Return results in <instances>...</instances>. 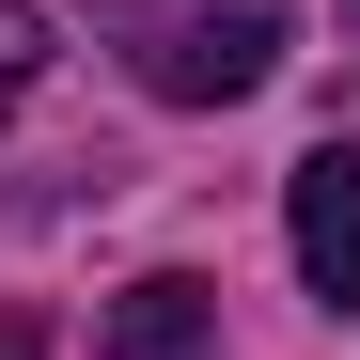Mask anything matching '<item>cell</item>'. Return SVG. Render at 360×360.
I'll list each match as a JSON object with an SVG mask.
<instances>
[{
  "mask_svg": "<svg viewBox=\"0 0 360 360\" xmlns=\"http://www.w3.org/2000/svg\"><path fill=\"white\" fill-rule=\"evenodd\" d=\"M126 16V63H141V94H172V110H235V94H266L282 79V16L266 0H110Z\"/></svg>",
  "mask_w": 360,
  "mask_h": 360,
  "instance_id": "cell-1",
  "label": "cell"
},
{
  "mask_svg": "<svg viewBox=\"0 0 360 360\" xmlns=\"http://www.w3.org/2000/svg\"><path fill=\"white\" fill-rule=\"evenodd\" d=\"M282 235H297V282L329 314H360V141H314L282 172Z\"/></svg>",
  "mask_w": 360,
  "mask_h": 360,
  "instance_id": "cell-2",
  "label": "cell"
},
{
  "mask_svg": "<svg viewBox=\"0 0 360 360\" xmlns=\"http://www.w3.org/2000/svg\"><path fill=\"white\" fill-rule=\"evenodd\" d=\"M204 345H219V282L157 266V282H126V297H110V360H204Z\"/></svg>",
  "mask_w": 360,
  "mask_h": 360,
  "instance_id": "cell-3",
  "label": "cell"
},
{
  "mask_svg": "<svg viewBox=\"0 0 360 360\" xmlns=\"http://www.w3.org/2000/svg\"><path fill=\"white\" fill-rule=\"evenodd\" d=\"M32 63H47V16H32V0H0V110L32 94Z\"/></svg>",
  "mask_w": 360,
  "mask_h": 360,
  "instance_id": "cell-4",
  "label": "cell"
},
{
  "mask_svg": "<svg viewBox=\"0 0 360 360\" xmlns=\"http://www.w3.org/2000/svg\"><path fill=\"white\" fill-rule=\"evenodd\" d=\"M0 360H32V329H0Z\"/></svg>",
  "mask_w": 360,
  "mask_h": 360,
  "instance_id": "cell-5",
  "label": "cell"
},
{
  "mask_svg": "<svg viewBox=\"0 0 360 360\" xmlns=\"http://www.w3.org/2000/svg\"><path fill=\"white\" fill-rule=\"evenodd\" d=\"M345 47H360V0H345Z\"/></svg>",
  "mask_w": 360,
  "mask_h": 360,
  "instance_id": "cell-6",
  "label": "cell"
}]
</instances>
